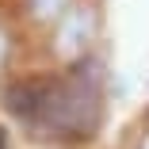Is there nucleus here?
<instances>
[{"instance_id":"f03ea898","label":"nucleus","mask_w":149,"mask_h":149,"mask_svg":"<svg viewBox=\"0 0 149 149\" xmlns=\"http://www.w3.org/2000/svg\"><path fill=\"white\" fill-rule=\"evenodd\" d=\"M100 27H103L100 8L77 0V4L50 27V57L61 61V65H77L84 57H92L96 42H100Z\"/></svg>"},{"instance_id":"423d86ee","label":"nucleus","mask_w":149,"mask_h":149,"mask_svg":"<svg viewBox=\"0 0 149 149\" xmlns=\"http://www.w3.org/2000/svg\"><path fill=\"white\" fill-rule=\"evenodd\" d=\"M138 149H149V130H141V138H138Z\"/></svg>"},{"instance_id":"0eeeda50","label":"nucleus","mask_w":149,"mask_h":149,"mask_svg":"<svg viewBox=\"0 0 149 149\" xmlns=\"http://www.w3.org/2000/svg\"><path fill=\"white\" fill-rule=\"evenodd\" d=\"M0 149H8V130L0 126Z\"/></svg>"},{"instance_id":"f257e3e1","label":"nucleus","mask_w":149,"mask_h":149,"mask_svg":"<svg viewBox=\"0 0 149 149\" xmlns=\"http://www.w3.org/2000/svg\"><path fill=\"white\" fill-rule=\"evenodd\" d=\"M107 123V65L100 57H84L77 65L50 73L46 100L31 134L57 145H88Z\"/></svg>"},{"instance_id":"7ed1b4c3","label":"nucleus","mask_w":149,"mask_h":149,"mask_svg":"<svg viewBox=\"0 0 149 149\" xmlns=\"http://www.w3.org/2000/svg\"><path fill=\"white\" fill-rule=\"evenodd\" d=\"M46 80H50V73H23V77L4 80V88H0V103H4V111L15 118L23 130H31L35 118H38V111H42Z\"/></svg>"},{"instance_id":"39448f33","label":"nucleus","mask_w":149,"mask_h":149,"mask_svg":"<svg viewBox=\"0 0 149 149\" xmlns=\"http://www.w3.org/2000/svg\"><path fill=\"white\" fill-rule=\"evenodd\" d=\"M8 57H12V35L0 27V73H4V65H8Z\"/></svg>"},{"instance_id":"20e7f679","label":"nucleus","mask_w":149,"mask_h":149,"mask_svg":"<svg viewBox=\"0 0 149 149\" xmlns=\"http://www.w3.org/2000/svg\"><path fill=\"white\" fill-rule=\"evenodd\" d=\"M73 4H77V0H23L27 19H31V23H42V27H54Z\"/></svg>"}]
</instances>
